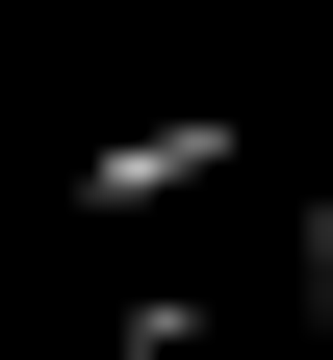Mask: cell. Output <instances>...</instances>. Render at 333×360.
I'll list each match as a JSON object with an SVG mask.
<instances>
[{
  "mask_svg": "<svg viewBox=\"0 0 333 360\" xmlns=\"http://www.w3.org/2000/svg\"><path fill=\"white\" fill-rule=\"evenodd\" d=\"M308 360H333V206H308Z\"/></svg>",
  "mask_w": 333,
  "mask_h": 360,
  "instance_id": "6da1fadb",
  "label": "cell"
}]
</instances>
